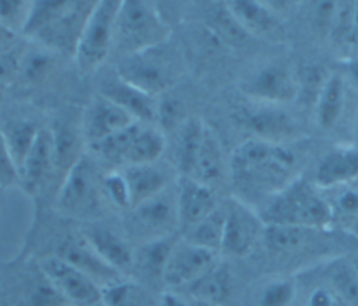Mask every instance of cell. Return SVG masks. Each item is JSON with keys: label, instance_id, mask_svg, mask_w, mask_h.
I'll use <instances>...</instances> for the list:
<instances>
[{"label": "cell", "instance_id": "e575fe53", "mask_svg": "<svg viewBox=\"0 0 358 306\" xmlns=\"http://www.w3.org/2000/svg\"><path fill=\"white\" fill-rule=\"evenodd\" d=\"M296 296V285L291 278H278L267 282L260 291L259 306H291Z\"/></svg>", "mask_w": 358, "mask_h": 306}, {"label": "cell", "instance_id": "cb8c5ba5", "mask_svg": "<svg viewBox=\"0 0 358 306\" xmlns=\"http://www.w3.org/2000/svg\"><path fill=\"white\" fill-rule=\"evenodd\" d=\"M224 172V155L220 140L214 130L206 124L201 144L196 155L189 177L211 186L217 182Z\"/></svg>", "mask_w": 358, "mask_h": 306}, {"label": "cell", "instance_id": "e0dca14e", "mask_svg": "<svg viewBox=\"0 0 358 306\" xmlns=\"http://www.w3.org/2000/svg\"><path fill=\"white\" fill-rule=\"evenodd\" d=\"M98 94L119 105L137 122L155 124L158 98L151 96L123 81L115 70L101 78Z\"/></svg>", "mask_w": 358, "mask_h": 306}, {"label": "cell", "instance_id": "d6986e66", "mask_svg": "<svg viewBox=\"0 0 358 306\" xmlns=\"http://www.w3.org/2000/svg\"><path fill=\"white\" fill-rule=\"evenodd\" d=\"M179 233L137 245L133 250V263L129 278L134 281H148L164 284V271L171 250Z\"/></svg>", "mask_w": 358, "mask_h": 306}, {"label": "cell", "instance_id": "7bdbcfd3", "mask_svg": "<svg viewBox=\"0 0 358 306\" xmlns=\"http://www.w3.org/2000/svg\"><path fill=\"white\" fill-rule=\"evenodd\" d=\"M18 180L17 168L7 150L3 131L0 127V186H10Z\"/></svg>", "mask_w": 358, "mask_h": 306}, {"label": "cell", "instance_id": "2e32d148", "mask_svg": "<svg viewBox=\"0 0 358 306\" xmlns=\"http://www.w3.org/2000/svg\"><path fill=\"white\" fill-rule=\"evenodd\" d=\"M80 233L95 250V253L120 274L129 277L134 247L126 236L113 229L98 224L96 221L84 222Z\"/></svg>", "mask_w": 358, "mask_h": 306}, {"label": "cell", "instance_id": "3957f363", "mask_svg": "<svg viewBox=\"0 0 358 306\" xmlns=\"http://www.w3.org/2000/svg\"><path fill=\"white\" fill-rule=\"evenodd\" d=\"M172 29L157 4L150 1H120L115 20L113 48L119 59L171 41Z\"/></svg>", "mask_w": 358, "mask_h": 306}, {"label": "cell", "instance_id": "9a60e30c", "mask_svg": "<svg viewBox=\"0 0 358 306\" xmlns=\"http://www.w3.org/2000/svg\"><path fill=\"white\" fill-rule=\"evenodd\" d=\"M176 204L179 233L210 215L220 204L211 186L189 176H176Z\"/></svg>", "mask_w": 358, "mask_h": 306}, {"label": "cell", "instance_id": "60d3db41", "mask_svg": "<svg viewBox=\"0 0 358 306\" xmlns=\"http://www.w3.org/2000/svg\"><path fill=\"white\" fill-rule=\"evenodd\" d=\"M21 54L13 50L0 52V87H7L18 78Z\"/></svg>", "mask_w": 358, "mask_h": 306}, {"label": "cell", "instance_id": "b9f144b4", "mask_svg": "<svg viewBox=\"0 0 358 306\" xmlns=\"http://www.w3.org/2000/svg\"><path fill=\"white\" fill-rule=\"evenodd\" d=\"M305 306H345V303L330 285H319L308 293Z\"/></svg>", "mask_w": 358, "mask_h": 306}, {"label": "cell", "instance_id": "c3c4849f", "mask_svg": "<svg viewBox=\"0 0 358 306\" xmlns=\"http://www.w3.org/2000/svg\"><path fill=\"white\" fill-rule=\"evenodd\" d=\"M351 264H352V267H354V270H355V272L358 274V257L354 260V261H351Z\"/></svg>", "mask_w": 358, "mask_h": 306}, {"label": "cell", "instance_id": "83f0119b", "mask_svg": "<svg viewBox=\"0 0 358 306\" xmlns=\"http://www.w3.org/2000/svg\"><path fill=\"white\" fill-rule=\"evenodd\" d=\"M345 82L340 74H329L315 99L316 122L322 129H331L343 115Z\"/></svg>", "mask_w": 358, "mask_h": 306}, {"label": "cell", "instance_id": "ee69618b", "mask_svg": "<svg viewBox=\"0 0 358 306\" xmlns=\"http://www.w3.org/2000/svg\"><path fill=\"white\" fill-rule=\"evenodd\" d=\"M350 52H354V56L358 54V1L354 6V17H352V29H351V39H350Z\"/></svg>", "mask_w": 358, "mask_h": 306}, {"label": "cell", "instance_id": "4316f807", "mask_svg": "<svg viewBox=\"0 0 358 306\" xmlns=\"http://www.w3.org/2000/svg\"><path fill=\"white\" fill-rule=\"evenodd\" d=\"M190 299L224 306L232 293V278L228 268L220 261L199 279L187 286Z\"/></svg>", "mask_w": 358, "mask_h": 306}, {"label": "cell", "instance_id": "9c48e42d", "mask_svg": "<svg viewBox=\"0 0 358 306\" xmlns=\"http://www.w3.org/2000/svg\"><path fill=\"white\" fill-rule=\"evenodd\" d=\"M39 270L60 298L71 306H87L101 299V288L85 272L57 256L41 258Z\"/></svg>", "mask_w": 358, "mask_h": 306}, {"label": "cell", "instance_id": "f35d334b", "mask_svg": "<svg viewBox=\"0 0 358 306\" xmlns=\"http://www.w3.org/2000/svg\"><path fill=\"white\" fill-rule=\"evenodd\" d=\"M31 3L27 1H0V27L8 31L22 32Z\"/></svg>", "mask_w": 358, "mask_h": 306}, {"label": "cell", "instance_id": "5bb4252c", "mask_svg": "<svg viewBox=\"0 0 358 306\" xmlns=\"http://www.w3.org/2000/svg\"><path fill=\"white\" fill-rule=\"evenodd\" d=\"M252 102V105L238 112L241 124L253 134L252 137L281 143L284 138L294 134L295 123L280 105Z\"/></svg>", "mask_w": 358, "mask_h": 306}, {"label": "cell", "instance_id": "d6a6232c", "mask_svg": "<svg viewBox=\"0 0 358 306\" xmlns=\"http://www.w3.org/2000/svg\"><path fill=\"white\" fill-rule=\"evenodd\" d=\"M329 285L345 306H358V274L351 263L337 261L329 268Z\"/></svg>", "mask_w": 358, "mask_h": 306}, {"label": "cell", "instance_id": "8992f818", "mask_svg": "<svg viewBox=\"0 0 358 306\" xmlns=\"http://www.w3.org/2000/svg\"><path fill=\"white\" fill-rule=\"evenodd\" d=\"M56 204L62 214L85 222L99 217L106 201L102 191V175L92 156L84 154L66 172Z\"/></svg>", "mask_w": 358, "mask_h": 306}, {"label": "cell", "instance_id": "681fc988", "mask_svg": "<svg viewBox=\"0 0 358 306\" xmlns=\"http://www.w3.org/2000/svg\"><path fill=\"white\" fill-rule=\"evenodd\" d=\"M87 306H106L101 299L98 300V302H94V303H91V305H87Z\"/></svg>", "mask_w": 358, "mask_h": 306}, {"label": "cell", "instance_id": "30bf717a", "mask_svg": "<svg viewBox=\"0 0 358 306\" xmlns=\"http://www.w3.org/2000/svg\"><path fill=\"white\" fill-rule=\"evenodd\" d=\"M241 88L252 101L281 106L299 95V80L287 64L268 63L246 75Z\"/></svg>", "mask_w": 358, "mask_h": 306}, {"label": "cell", "instance_id": "d590c367", "mask_svg": "<svg viewBox=\"0 0 358 306\" xmlns=\"http://www.w3.org/2000/svg\"><path fill=\"white\" fill-rule=\"evenodd\" d=\"M102 191L108 205L127 211L130 208V194L126 179L120 169L102 175Z\"/></svg>", "mask_w": 358, "mask_h": 306}, {"label": "cell", "instance_id": "7a4b0ae2", "mask_svg": "<svg viewBox=\"0 0 358 306\" xmlns=\"http://www.w3.org/2000/svg\"><path fill=\"white\" fill-rule=\"evenodd\" d=\"M94 3L32 1L22 34L48 49L74 52Z\"/></svg>", "mask_w": 358, "mask_h": 306}, {"label": "cell", "instance_id": "4dcf8cb0", "mask_svg": "<svg viewBox=\"0 0 358 306\" xmlns=\"http://www.w3.org/2000/svg\"><path fill=\"white\" fill-rule=\"evenodd\" d=\"M225 222V205H218L210 215L183 231L180 236L194 245L207 247L221 254V242Z\"/></svg>", "mask_w": 358, "mask_h": 306}, {"label": "cell", "instance_id": "d4e9b609", "mask_svg": "<svg viewBox=\"0 0 358 306\" xmlns=\"http://www.w3.org/2000/svg\"><path fill=\"white\" fill-rule=\"evenodd\" d=\"M206 124L199 117H187L176 127L175 137V168L178 176H189L199 152Z\"/></svg>", "mask_w": 358, "mask_h": 306}, {"label": "cell", "instance_id": "4fadbf2b", "mask_svg": "<svg viewBox=\"0 0 358 306\" xmlns=\"http://www.w3.org/2000/svg\"><path fill=\"white\" fill-rule=\"evenodd\" d=\"M136 122L137 120L119 105L96 94L81 116V131L85 147L94 145Z\"/></svg>", "mask_w": 358, "mask_h": 306}, {"label": "cell", "instance_id": "1f68e13d", "mask_svg": "<svg viewBox=\"0 0 358 306\" xmlns=\"http://www.w3.org/2000/svg\"><path fill=\"white\" fill-rule=\"evenodd\" d=\"M101 300L106 306H147V291L137 281L124 277L101 289Z\"/></svg>", "mask_w": 358, "mask_h": 306}, {"label": "cell", "instance_id": "44dd1931", "mask_svg": "<svg viewBox=\"0 0 358 306\" xmlns=\"http://www.w3.org/2000/svg\"><path fill=\"white\" fill-rule=\"evenodd\" d=\"M52 169H55L53 134L50 129L41 127L18 170V180L27 191H36Z\"/></svg>", "mask_w": 358, "mask_h": 306}, {"label": "cell", "instance_id": "603a6c76", "mask_svg": "<svg viewBox=\"0 0 358 306\" xmlns=\"http://www.w3.org/2000/svg\"><path fill=\"white\" fill-rule=\"evenodd\" d=\"M227 10L248 35H270L280 28L275 11L260 1H228Z\"/></svg>", "mask_w": 358, "mask_h": 306}, {"label": "cell", "instance_id": "7c38bea8", "mask_svg": "<svg viewBox=\"0 0 358 306\" xmlns=\"http://www.w3.org/2000/svg\"><path fill=\"white\" fill-rule=\"evenodd\" d=\"M220 257L218 252L194 245L179 235L164 271V284L172 288H187L218 264Z\"/></svg>", "mask_w": 358, "mask_h": 306}, {"label": "cell", "instance_id": "836d02e7", "mask_svg": "<svg viewBox=\"0 0 358 306\" xmlns=\"http://www.w3.org/2000/svg\"><path fill=\"white\" fill-rule=\"evenodd\" d=\"M53 63L55 59L48 48L41 45L39 49H31L21 54L18 78H22L29 84H36L48 77L53 68Z\"/></svg>", "mask_w": 358, "mask_h": 306}, {"label": "cell", "instance_id": "7402d4cb", "mask_svg": "<svg viewBox=\"0 0 358 306\" xmlns=\"http://www.w3.org/2000/svg\"><path fill=\"white\" fill-rule=\"evenodd\" d=\"M358 182V147H338L327 152L315 172V183L322 189Z\"/></svg>", "mask_w": 358, "mask_h": 306}, {"label": "cell", "instance_id": "277c9868", "mask_svg": "<svg viewBox=\"0 0 358 306\" xmlns=\"http://www.w3.org/2000/svg\"><path fill=\"white\" fill-rule=\"evenodd\" d=\"M169 41L155 48L123 56L115 66V73L130 85L151 95L166 94L180 75V57Z\"/></svg>", "mask_w": 358, "mask_h": 306}, {"label": "cell", "instance_id": "74e56055", "mask_svg": "<svg viewBox=\"0 0 358 306\" xmlns=\"http://www.w3.org/2000/svg\"><path fill=\"white\" fill-rule=\"evenodd\" d=\"M354 6L355 1H337L333 24L329 34V38L334 42V45L344 50H348L350 48Z\"/></svg>", "mask_w": 358, "mask_h": 306}, {"label": "cell", "instance_id": "f6af8a7d", "mask_svg": "<svg viewBox=\"0 0 358 306\" xmlns=\"http://www.w3.org/2000/svg\"><path fill=\"white\" fill-rule=\"evenodd\" d=\"M158 306H189V302L183 300L180 296L171 293V292H165L161 295Z\"/></svg>", "mask_w": 358, "mask_h": 306}, {"label": "cell", "instance_id": "6da1fadb", "mask_svg": "<svg viewBox=\"0 0 358 306\" xmlns=\"http://www.w3.org/2000/svg\"><path fill=\"white\" fill-rule=\"evenodd\" d=\"M296 161L281 143L249 137L229 156L234 186L241 190L277 194L295 180Z\"/></svg>", "mask_w": 358, "mask_h": 306}, {"label": "cell", "instance_id": "ffe728a7", "mask_svg": "<svg viewBox=\"0 0 358 306\" xmlns=\"http://www.w3.org/2000/svg\"><path fill=\"white\" fill-rule=\"evenodd\" d=\"M119 169L122 170L129 187L130 208L150 200L172 186L169 169L159 165V161L152 163L130 165Z\"/></svg>", "mask_w": 358, "mask_h": 306}, {"label": "cell", "instance_id": "bcb514c9", "mask_svg": "<svg viewBox=\"0 0 358 306\" xmlns=\"http://www.w3.org/2000/svg\"><path fill=\"white\" fill-rule=\"evenodd\" d=\"M347 71H348V77H350L351 82H352L354 87L358 89V54H355V56H352V57L350 59Z\"/></svg>", "mask_w": 358, "mask_h": 306}, {"label": "cell", "instance_id": "816d5d0a", "mask_svg": "<svg viewBox=\"0 0 358 306\" xmlns=\"http://www.w3.org/2000/svg\"><path fill=\"white\" fill-rule=\"evenodd\" d=\"M357 137H358V119H357Z\"/></svg>", "mask_w": 358, "mask_h": 306}, {"label": "cell", "instance_id": "8fae6325", "mask_svg": "<svg viewBox=\"0 0 358 306\" xmlns=\"http://www.w3.org/2000/svg\"><path fill=\"white\" fill-rule=\"evenodd\" d=\"M264 221L246 203L232 198L225 205L221 254L243 257L263 238Z\"/></svg>", "mask_w": 358, "mask_h": 306}, {"label": "cell", "instance_id": "52a82bcc", "mask_svg": "<svg viewBox=\"0 0 358 306\" xmlns=\"http://www.w3.org/2000/svg\"><path fill=\"white\" fill-rule=\"evenodd\" d=\"M124 236L137 245L179 233L176 187L172 184L162 193L126 211Z\"/></svg>", "mask_w": 358, "mask_h": 306}, {"label": "cell", "instance_id": "ac0fdd59", "mask_svg": "<svg viewBox=\"0 0 358 306\" xmlns=\"http://www.w3.org/2000/svg\"><path fill=\"white\" fill-rule=\"evenodd\" d=\"M55 256L85 272L101 289L126 277L105 263L81 233L67 236Z\"/></svg>", "mask_w": 358, "mask_h": 306}, {"label": "cell", "instance_id": "f1b7e54d", "mask_svg": "<svg viewBox=\"0 0 358 306\" xmlns=\"http://www.w3.org/2000/svg\"><path fill=\"white\" fill-rule=\"evenodd\" d=\"M316 229L285 225V224H266L263 232V243L267 249L275 253H294L305 247L309 238Z\"/></svg>", "mask_w": 358, "mask_h": 306}, {"label": "cell", "instance_id": "7dc6e473", "mask_svg": "<svg viewBox=\"0 0 358 306\" xmlns=\"http://www.w3.org/2000/svg\"><path fill=\"white\" fill-rule=\"evenodd\" d=\"M189 306H217V305H211V303H207V302L190 299V300H189Z\"/></svg>", "mask_w": 358, "mask_h": 306}, {"label": "cell", "instance_id": "8d00e7d4", "mask_svg": "<svg viewBox=\"0 0 358 306\" xmlns=\"http://www.w3.org/2000/svg\"><path fill=\"white\" fill-rule=\"evenodd\" d=\"M329 190H334L333 196L324 197L331 215H340L343 218H354L358 215V183H347Z\"/></svg>", "mask_w": 358, "mask_h": 306}, {"label": "cell", "instance_id": "f546056e", "mask_svg": "<svg viewBox=\"0 0 358 306\" xmlns=\"http://www.w3.org/2000/svg\"><path fill=\"white\" fill-rule=\"evenodd\" d=\"M0 127L10 156L18 172L41 127L28 119H13L7 123H0Z\"/></svg>", "mask_w": 358, "mask_h": 306}, {"label": "cell", "instance_id": "5b68a950", "mask_svg": "<svg viewBox=\"0 0 358 306\" xmlns=\"http://www.w3.org/2000/svg\"><path fill=\"white\" fill-rule=\"evenodd\" d=\"M260 217L264 224H285L310 229L323 228L333 219L324 194L301 179H295L274 194Z\"/></svg>", "mask_w": 358, "mask_h": 306}, {"label": "cell", "instance_id": "ab89813d", "mask_svg": "<svg viewBox=\"0 0 358 306\" xmlns=\"http://www.w3.org/2000/svg\"><path fill=\"white\" fill-rule=\"evenodd\" d=\"M336 6H337V1H319L310 6L312 22L315 28L326 36H329L330 34V28H331L334 13H336Z\"/></svg>", "mask_w": 358, "mask_h": 306}, {"label": "cell", "instance_id": "f907efd6", "mask_svg": "<svg viewBox=\"0 0 358 306\" xmlns=\"http://www.w3.org/2000/svg\"><path fill=\"white\" fill-rule=\"evenodd\" d=\"M57 306H71V305H69V303H62V305H57Z\"/></svg>", "mask_w": 358, "mask_h": 306}, {"label": "cell", "instance_id": "ba28073f", "mask_svg": "<svg viewBox=\"0 0 358 306\" xmlns=\"http://www.w3.org/2000/svg\"><path fill=\"white\" fill-rule=\"evenodd\" d=\"M120 1H96L88 13L73 59L81 73L98 70L112 53L115 20Z\"/></svg>", "mask_w": 358, "mask_h": 306}, {"label": "cell", "instance_id": "484cf974", "mask_svg": "<svg viewBox=\"0 0 358 306\" xmlns=\"http://www.w3.org/2000/svg\"><path fill=\"white\" fill-rule=\"evenodd\" d=\"M165 133L157 124L140 123L126 152L122 168L158 162L165 151Z\"/></svg>", "mask_w": 358, "mask_h": 306}]
</instances>
